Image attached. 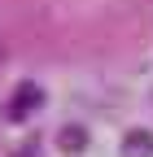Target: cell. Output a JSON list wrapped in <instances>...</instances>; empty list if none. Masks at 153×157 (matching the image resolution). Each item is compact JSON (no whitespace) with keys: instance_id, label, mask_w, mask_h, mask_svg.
I'll return each instance as SVG.
<instances>
[{"instance_id":"1","label":"cell","mask_w":153,"mask_h":157,"mask_svg":"<svg viewBox=\"0 0 153 157\" xmlns=\"http://www.w3.org/2000/svg\"><path fill=\"white\" fill-rule=\"evenodd\" d=\"M35 109H44V87L31 83V78H22V83L9 92V101H5V118L9 122H26Z\"/></svg>"},{"instance_id":"2","label":"cell","mask_w":153,"mask_h":157,"mask_svg":"<svg viewBox=\"0 0 153 157\" xmlns=\"http://www.w3.org/2000/svg\"><path fill=\"white\" fill-rule=\"evenodd\" d=\"M118 157H153V131L149 127H131L118 144Z\"/></svg>"},{"instance_id":"3","label":"cell","mask_w":153,"mask_h":157,"mask_svg":"<svg viewBox=\"0 0 153 157\" xmlns=\"http://www.w3.org/2000/svg\"><path fill=\"white\" fill-rule=\"evenodd\" d=\"M88 144H92V135H88V127H79V122L61 127V135H57V148H61L66 157H79V153H88Z\"/></svg>"},{"instance_id":"4","label":"cell","mask_w":153,"mask_h":157,"mask_svg":"<svg viewBox=\"0 0 153 157\" xmlns=\"http://www.w3.org/2000/svg\"><path fill=\"white\" fill-rule=\"evenodd\" d=\"M13 157H40V144H35V140H31V144H22V148H18Z\"/></svg>"}]
</instances>
